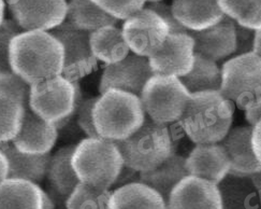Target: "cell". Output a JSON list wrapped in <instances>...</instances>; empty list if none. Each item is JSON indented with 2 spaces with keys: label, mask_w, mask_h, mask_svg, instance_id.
<instances>
[{
  "label": "cell",
  "mask_w": 261,
  "mask_h": 209,
  "mask_svg": "<svg viewBox=\"0 0 261 209\" xmlns=\"http://www.w3.org/2000/svg\"><path fill=\"white\" fill-rule=\"evenodd\" d=\"M146 8L150 9L152 11L157 13L160 17H162L165 23L168 25L170 34H179V33H187L188 31L185 29L182 25H180L173 16L171 7L165 3H154L149 4Z\"/></svg>",
  "instance_id": "35"
},
{
  "label": "cell",
  "mask_w": 261,
  "mask_h": 209,
  "mask_svg": "<svg viewBox=\"0 0 261 209\" xmlns=\"http://www.w3.org/2000/svg\"><path fill=\"white\" fill-rule=\"evenodd\" d=\"M89 45L97 61L107 65L120 62L129 54L122 31L115 25H108L89 34Z\"/></svg>",
  "instance_id": "24"
},
{
  "label": "cell",
  "mask_w": 261,
  "mask_h": 209,
  "mask_svg": "<svg viewBox=\"0 0 261 209\" xmlns=\"http://www.w3.org/2000/svg\"><path fill=\"white\" fill-rule=\"evenodd\" d=\"M219 93L238 108L261 104V59L253 52L237 55L220 69Z\"/></svg>",
  "instance_id": "7"
},
{
  "label": "cell",
  "mask_w": 261,
  "mask_h": 209,
  "mask_svg": "<svg viewBox=\"0 0 261 209\" xmlns=\"http://www.w3.org/2000/svg\"><path fill=\"white\" fill-rule=\"evenodd\" d=\"M179 80L189 94H195L206 91H219L222 76L216 62L195 54L192 71L180 77Z\"/></svg>",
  "instance_id": "27"
},
{
  "label": "cell",
  "mask_w": 261,
  "mask_h": 209,
  "mask_svg": "<svg viewBox=\"0 0 261 209\" xmlns=\"http://www.w3.org/2000/svg\"><path fill=\"white\" fill-rule=\"evenodd\" d=\"M252 126H241L230 129L222 142L230 162V172L234 175L247 176L260 173V161L250 147Z\"/></svg>",
  "instance_id": "18"
},
{
  "label": "cell",
  "mask_w": 261,
  "mask_h": 209,
  "mask_svg": "<svg viewBox=\"0 0 261 209\" xmlns=\"http://www.w3.org/2000/svg\"><path fill=\"white\" fill-rule=\"evenodd\" d=\"M139 97L147 118L155 123L166 125L179 120L190 94L179 78L153 75Z\"/></svg>",
  "instance_id": "8"
},
{
  "label": "cell",
  "mask_w": 261,
  "mask_h": 209,
  "mask_svg": "<svg viewBox=\"0 0 261 209\" xmlns=\"http://www.w3.org/2000/svg\"><path fill=\"white\" fill-rule=\"evenodd\" d=\"M8 172H9L8 160L4 151L0 149V182L8 178Z\"/></svg>",
  "instance_id": "40"
},
{
  "label": "cell",
  "mask_w": 261,
  "mask_h": 209,
  "mask_svg": "<svg viewBox=\"0 0 261 209\" xmlns=\"http://www.w3.org/2000/svg\"><path fill=\"white\" fill-rule=\"evenodd\" d=\"M261 124L258 123L252 126V134H250V147L257 157V160H261Z\"/></svg>",
  "instance_id": "38"
},
{
  "label": "cell",
  "mask_w": 261,
  "mask_h": 209,
  "mask_svg": "<svg viewBox=\"0 0 261 209\" xmlns=\"http://www.w3.org/2000/svg\"><path fill=\"white\" fill-rule=\"evenodd\" d=\"M9 66L32 85L63 74L64 48L51 33L24 31L10 43Z\"/></svg>",
  "instance_id": "1"
},
{
  "label": "cell",
  "mask_w": 261,
  "mask_h": 209,
  "mask_svg": "<svg viewBox=\"0 0 261 209\" xmlns=\"http://www.w3.org/2000/svg\"><path fill=\"white\" fill-rule=\"evenodd\" d=\"M54 203L53 200L47 193H45L43 191V195H42V209H54Z\"/></svg>",
  "instance_id": "42"
},
{
  "label": "cell",
  "mask_w": 261,
  "mask_h": 209,
  "mask_svg": "<svg viewBox=\"0 0 261 209\" xmlns=\"http://www.w3.org/2000/svg\"><path fill=\"white\" fill-rule=\"evenodd\" d=\"M28 103L0 91V143L11 142L21 128Z\"/></svg>",
  "instance_id": "28"
},
{
  "label": "cell",
  "mask_w": 261,
  "mask_h": 209,
  "mask_svg": "<svg viewBox=\"0 0 261 209\" xmlns=\"http://www.w3.org/2000/svg\"><path fill=\"white\" fill-rule=\"evenodd\" d=\"M186 176L188 173L185 168V157L173 152L157 167L140 173V182L154 189L167 204L170 192Z\"/></svg>",
  "instance_id": "22"
},
{
  "label": "cell",
  "mask_w": 261,
  "mask_h": 209,
  "mask_svg": "<svg viewBox=\"0 0 261 209\" xmlns=\"http://www.w3.org/2000/svg\"><path fill=\"white\" fill-rule=\"evenodd\" d=\"M51 34L64 48L63 76L71 81L83 78L93 72L97 65L89 45V34L67 19L51 31Z\"/></svg>",
  "instance_id": "10"
},
{
  "label": "cell",
  "mask_w": 261,
  "mask_h": 209,
  "mask_svg": "<svg viewBox=\"0 0 261 209\" xmlns=\"http://www.w3.org/2000/svg\"><path fill=\"white\" fill-rule=\"evenodd\" d=\"M167 209H224L217 184L195 176H186L170 192Z\"/></svg>",
  "instance_id": "14"
},
{
  "label": "cell",
  "mask_w": 261,
  "mask_h": 209,
  "mask_svg": "<svg viewBox=\"0 0 261 209\" xmlns=\"http://www.w3.org/2000/svg\"><path fill=\"white\" fill-rule=\"evenodd\" d=\"M5 10H6L5 0H0V25H2L5 21Z\"/></svg>",
  "instance_id": "43"
},
{
  "label": "cell",
  "mask_w": 261,
  "mask_h": 209,
  "mask_svg": "<svg viewBox=\"0 0 261 209\" xmlns=\"http://www.w3.org/2000/svg\"><path fill=\"white\" fill-rule=\"evenodd\" d=\"M111 192L80 182L69 194L66 209H108Z\"/></svg>",
  "instance_id": "29"
},
{
  "label": "cell",
  "mask_w": 261,
  "mask_h": 209,
  "mask_svg": "<svg viewBox=\"0 0 261 209\" xmlns=\"http://www.w3.org/2000/svg\"><path fill=\"white\" fill-rule=\"evenodd\" d=\"M66 19L82 31L92 33L98 28L115 25L117 19L106 13L92 0H69Z\"/></svg>",
  "instance_id": "26"
},
{
  "label": "cell",
  "mask_w": 261,
  "mask_h": 209,
  "mask_svg": "<svg viewBox=\"0 0 261 209\" xmlns=\"http://www.w3.org/2000/svg\"><path fill=\"white\" fill-rule=\"evenodd\" d=\"M222 12L233 21L247 13L249 10L261 6V0H216Z\"/></svg>",
  "instance_id": "34"
},
{
  "label": "cell",
  "mask_w": 261,
  "mask_h": 209,
  "mask_svg": "<svg viewBox=\"0 0 261 209\" xmlns=\"http://www.w3.org/2000/svg\"><path fill=\"white\" fill-rule=\"evenodd\" d=\"M194 61V40L188 33L169 34L159 51L148 57L153 75L177 78L192 71Z\"/></svg>",
  "instance_id": "12"
},
{
  "label": "cell",
  "mask_w": 261,
  "mask_h": 209,
  "mask_svg": "<svg viewBox=\"0 0 261 209\" xmlns=\"http://www.w3.org/2000/svg\"><path fill=\"white\" fill-rule=\"evenodd\" d=\"M42 195L35 182L7 178L0 182V209H42Z\"/></svg>",
  "instance_id": "23"
},
{
  "label": "cell",
  "mask_w": 261,
  "mask_h": 209,
  "mask_svg": "<svg viewBox=\"0 0 261 209\" xmlns=\"http://www.w3.org/2000/svg\"><path fill=\"white\" fill-rule=\"evenodd\" d=\"M194 40L195 54L214 62L230 56L236 51V22L228 16L199 32H187Z\"/></svg>",
  "instance_id": "16"
},
{
  "label": "cell",
  "mask_w": 261,
  "mask_h": 209,
  "mask_svg": "<svg viewBox=\"0 0 261 209\" xmlns=\"http://www.w3.org/2000/svg\"><path fill=\"white\" fill-rule=\"evenodd\" d=\"M124 166L135 172H147L162 164L173 153L168 127L145 118L139 129L124 141L115 143Z\"/></svg>",
  "instance_id": "5"
},
{
  "label": "cell",
  "mask_w": 261,
  "mask_h": 209,
  "mask_svg": "<svg viewBox=\"0 0 261 209\" xmlns=\"http://www.w3.org/2000/svg\"><path fill=\"white\" fill-rule=\"evenodd\" d=\"M163 2V0H146V3H149V4H154V3H160Z\"/></svg>",
  "instance_id": "44"
},
{
  "label": "cell",
  "mask_w": 261,
  "mask_h": 209,
  "mask_svg": "<svg viewBox=\"0 0 261 209\" xmlns=\"http://www.w3.org/2000/svg\"><path fill=\"white\" fill-rule=\"evenodd\" d=\"M9 165L8 178L23 179L35 183L42 181L46 177V171L51 154L34 155L19 152L11 142L0 143Z\"/></svg>",
  "instance_id": "20"
},
{
  "label": "cell",
  "mask_w": 261,
  "mask_h": 209,
  "mask_svg": "<svg viewBox=\"0 0 261 209\" xmlns=\"http://www.w3.org/2000/svg\"><path fill=\"white\" fill-rule=\"evenodd\" d=\"M239 26L250 29V31H260L261 27V6H257L249 10L243 16L234 21Z\"/></svg>",
  "instance_id": "37"
},
{
  "label": "cell",
  "mask_w": 261,
  "mask_h": 209,
  "mask_svg": "<svg viewBox=\"0 0 261 209\" xmlns=\"http://www.w3.org/2000/svg\"><path fill=\"white\" fill-rule=\"evenodd\" d=\"M233 104L219 91L190 94L179 118L186 135L196 144H218L231 129Z\"/></svg>",
  "instance_id": "2"
},
{
  "label": "cell",
  "mask_w": 261,
  "mask_h": 209,
  "mask_svg": "<svg viewBox=\"0 0 261 209\" xmlns=\"http://www.w3.org/2000/svg\"><path fill=\"white\" fill-rule=\"evenodd\" d=\"M122 34L129 50L148 58L159 51L170 31L157 13L143 8L125 19Z\"/></svg>",
  "instance_id": "9"
},
{
  "label": "cell",
  "mask_w": 261,
  "mask_h": 209,
  "mask_svg": "<svg viewBox=\"0 0 261 209\" xmlns=\"http://www.w3.org/2000/svg\"><path fill=\"white\" fill-rule=\"evenodd\" d=\"M98 97H92L87 99H82V102L79 104L76 108L77 113V124L83 133L87 137L96 138L99 137L93 121V108Z\"/></svg>",
  "instance_id": "33"
},
{
  "label": "cell",
  "mask_w": 261,
  "mask_h": 209,
  "mask_svg": "<svg viewBox=\"0 0 261 209\" xmlns=\"http://www.w3.org/2000/svg\"><path fill=\"white\" fill-rule=\"evenodd\" d=\"M254 32L250 29H246L239 26L236 23V51L238 55L246 54L252 52L253 40H254Z\"/></svg>",
  "instance_id": "36"
},
{
  "label": "cell",
  "mask_w": 261,
  "mask_h": 209,
  "mask_svg": "<svg viewBox=\"0 0 261 209\" xmlns=\"http://www.w3.org/2000/svg\"><path fill=\"white\" fill-rule=\"evenodd\" d=\"M74 147L70 145L60 148L49 157L46 177L53 190L60 196L68 197L80 183L71 164Z\"/></svg>",
  "instance_id": "25"
},
{
  "label": "cell",
  "mask_w": 261,
  "mask_h": 209,
  "mask_svg": "<svg viewBox=\"0 0 261 209\" xmlns=\"http://www.w3.org/2000/svg\"><path fill=\"white\" fill-rule=\"evenodd\" d=\"M71 164L80 182L109 189L118 179L124 162L115 143L87 137L74 147Z\"/></svg>",
  "instance_id": "4"
},
{
  "label": "cell",
  "mask_w": 261,
  "mask_h": 209,
  "mask_svg": "<svg viewBox=\"0 0 261 209\" xmlns=\"http://www.w3.org/2000/svg\"><path fill=\"white\" fill-rule=\"evenodd\" d=\"M174 18L188 32H199L222 21L225 14L216 0H173Z\"/></svg>",
  "instance_id": "19"
},
{
  "label": "cell",
  "mask_w": 261,
  "mask_h": 209,
  "mask_svg": "<svg viewBox=\"0 0 261 209\" xmlns=\"http://www.w3.org/2000/svg\"><path fill=\"white\" fill-rule=\"evenodd\" d=\"M152 76L147 57L128 54L120 62L107 65L100 79L99 92L102 94L110 88H116L140 96Z\"/></svg>",
  "instance_id": "13"
},
{
  "label": "cell",
  "mask_w": 261,
  "mask_h": 209,
  "mask_svg": "<svg viewBox=\"0 0 261 209\" xmlns=\"http://www.w3.org/2000/svg\"><path fill=\"white\" fill-rule=\"evenodd\" d=\"M185 168L190 176L218 184L230 172L228 155L219 144H197L185 158Z\"/></svg>",
  "instance_id": "17"
},
{
  "label": "cell",
  "mask_w": 261,
  "mask_h": 209,
  "mask_svg": "<svg viewBox=\"0 0 261 209\" xmlns=\"http://www.w3.org/2000/svg\"><path fill=\"white\" fill-rule=\"evenodd\" d=\"M260 43H261L260 31H255L254 32V40H253L252 52L255 53L258 56H260V52H261V44Z\"/></svg>",
  "instance_id": "41"
},
{
  "label": "cell",
  "mask_w": 261,
  "mask_h": 209,
  "mask_svg": "<svg viewBox=\"0 0 261 209\" xmlns=\"http://www.w3.org/2000/svg\"><path fill=\"white\" fill-rule=\"evenodd\" d=\"M145 118L140 97L116 88L102 93L93 108L98 136L113 143L133 135L144 123Z\"/></svg>",
  "instance_id": "3"
},
{
  "label": "cell",
  "mask_w": 261,
  "mask_h": 209,
  "mask_svg": "<svg viewBox=\"0 0 261 209\" xmlns=\"http://www.w3.org/2000/svg\"><path fill=\"white\" fill-rule=\"evenodd\" d=\"M24 32L13 19H5L0 25V69H10L9 48L12 39L19 33Z\"/></svg>",
  "instance_id": "32"
},
{
  "label": "cell",
  "mask_w": 261,
  "mask_h": 209,
  "mask_svg": "<svg viewBox=\"0 0 261 209\" xmlns=\"http://www.w3.org/2000/svg\"><path fill=\"white\" fill-rule=\"evenodd\" d=\"M106 13L118 19H126L143 9L146 0H92Z\"/></svg>",
  "instance_id": "30"
},
{
  "label": "cell",
  "mask_w": 261,
  "mask_h": 209,
  "mask_svg": "<svg viewBox=\"0 0 261 209\" xmlns=\"http://www.w3.org/2000/svg\"><path fill=\"white\" fill-rule=\"evenodd\" d=\"M57 137V126L42 120L27 106L21 128L11 143L19 152L42 155L51 152Z\"/></svg>",
  "instance_id": "15"
},
{
  "label": "cell",
  "mask_w": 261,
  "mask_h": 209,
  "mask_svg": "<svg viewBox=\"0 0 261 209\" xmlns=\"http://www.w3.org/2000/svg\"><path fill=\"white\" fill-rule=\"evenodd\" d=\"M260 105L250 107L245 110V119L250 126H254V125L260 123V118H261V106Z\"/></svg>",
  "instance_id": "39"
},
{
  "label": "cell",
  "mask_w": 261,
  "mask_h": 209,
  "mask_svg": "<svg viewBox=\"0 0 261 209\" xmlns=\"http://www.w3.org/2000/svg\"><path fill=\"white\" fill-rule=\"evenodd\" d=\"M108 209H167L163 196L142 182L120 187L111 194Z\"/></svg>",
  "instance_id": "21"
},
{
  "label": "cell",
  "mask_w": 261,
  "mask_h": 209,
  "mask_svg": "<svg viewBox=\"0 0 261 209\" xmlns=\"http://www.w3.org/2000/svg\"><path fill=\"white\" fill-rule=\"evenodd\" d=\"M82 102L76 81L59 75L29 86L28 108L42 120L59 128L68 121Z\"/></svg>",
  "instance_id": "6"
},
{
  "label": "cell",
  "mask_w": 261,
  "mask_h": 209,
  "mask_svg": "<svg viewBox=\"0 0 261 209\" xmlns=\"http://www.w3.org/2000/svg\"><path fill=\"white\" fill-rule=\"evenodd\" d=\"M29 84L16 76L11 69H0V91L11 93L28 103Z\"/></svg>",
  "instance_id": "31"
},
{
  "label": "cell",
  "mask_w": 261,
  "mask_h": 209,
  "mask_svg": "<svg viewBox=\"0 0 261 209\" xmlns=\"http://www.w3.org/2000/svg\"><path fill=\"white\" fill-rule=\"evenodd\" d=\"M13 21L23 31H52L65 22L67 0H7Z\"/></svg>",
  "instance_id": "11"
}]
</instances>
